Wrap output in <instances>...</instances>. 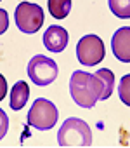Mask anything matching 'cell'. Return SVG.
<instances>
[{
	"label": "cell",
	"instance_id": "cell-8",
	"mask_svg": "<svg viewBox=\"0 0 130 148\" xmlns=\"http://www.w3.org/2000/svg\"><path fill=\"white\" fill-rule=\"evenodd\" d=\"M111 51L121 63H130V26L114 32L111 38Z\"/></svg>",
	"mask_w": 130,
	"mask_h": 148
},
{
	"label": "cell",
	"instance_id": "cell-14",
	"mask_svg": "<svg viewBox=\"0 0 130 148\" xmlns=\"http://www.w3.org/2000/svg\"><path fill=\"white\" fill-rule=\"evenodd\" d=\"M7 131H9V117L2 108H0V139H4Z\"/></svg>",
	"mask_w": 130,
	"mask_h": 148
},
{
	"label": "cell",
	"instance_id": "cell-7",
	"mask_svg": "<svg viewBox=\"0 0 130 148\" xmlns=\"http://www.w3.org/2000/svg\"><path fill=\"white\" fill-rule=\"evenodd\" d=\"M68 32L59 25H50L43 33V45L50 52H62L68 45Z\"/></svg>",
	"mask_w": 130,
	"mask_h": 148
},
{
	"label": "cell",
	"instance_id": "cell-2",
	"mask_svg": "<svg viewBox=\"0 0 130 148\" xmlns=\"http://www.w3.org/2000/svg\"><path fill=\"white\" fill-rule=\"evenodd\" d=\"M57 143L62 148H83L92 145V131L82 119L70 117L57 132Z\"/></svg>",
	"mask_w": 130,
	"mask_h": 148
},
{
	"label": "cell",
	"instance_id": "cell-15",
	"mask_svg": "<svg viewBox=\"0 0 130 148\" xmlns=\"http://www.w3.org/2000/svg\"><path fill=\"white\" fill-rule=\"evenodd\" d=\"M9 28V14L5 12V9H0V35L5 33Z\"/></svg>",
	"mask_w": 130,
	"mask_h": 148
},
{
	"label": "cell",
	"instance_id": "cell-5",
	"mask_svg": "<svg viewBox=\"0 0 130 148\" xmlns=\"http://www.w3.org/2000/svg\"><path fill=\"white\" fill-rule=\"evenodd\" d=\"M14 19L23 33H37L43 25V9L31 2H21L16 7Z\"/></svg>",
	"mask_w": 130,
	"mask_h": 148
},
{
	"label": "cell",
	"instance_id": "cell-13",
	"mask_svg": "<svg viewBox=\"0 0 130 148\" xmlns=\"http://www.w3.org/2000/svg\"><path fill=\"white\" fill-rule=\"evenodd\" d=\"M118 94L121 103H125L127 106H130V73L121 77L120 84H118Z\"/></svg>",
	"mask_w": 130,
	"mask_h": 148
},
{
	"label": "cell",
	"instance_id": "cell-9",
	"mask_svg": "<svg viewBox=\"0 0 130 148\" xmlns=\"http://www.w3.org/2000/svg\"><path fill=\"white\" fill-rule=\"evenodd\" d=\"M28 98H30V87H28V84L24 80L16 82L12 86V89H11V101H9L11 110H14V112L23 110L24 105H26V101H28Z\"/></svg>",
	"mask_w": 130,
	"mask_h": 148
},
{
	"label": "cell",
	"instance_id": "cell-4",
	"mask_svg": "<svg viewBox=\"0 0 130 148\" xmlns=\"http://www.w3.org/2000/svg\"><path fill=\"white\" fill-rule=\"evenodd\" d=\"M57 63L47 56H33L28 63V77L37 86H49L57 79Z\"/></svg>",
	"mask_w": 130,
	"mask_h": 148
},
{
	"label": "cell",
	"instance_id": "cell-6",
	"mask_svg": "<svg viewBox=\"0 0 130 148\" xmlns=\"http://www.w3.org/2000/svg\"><path fill=\"white\" fill-rule=\"evenodd\" d=\"M106 47L97 35H85L77 44V58L83 66H94L104 59Z\"/></svg>",
	"mask_w": 130,
	"mask_h": 148
},
{
	"label": "cell",
	"instance_id": "cell-16",
	"mask_svg": "<svg viewBox=\"0 0 130 148\" xmlns=\"http://www.w3.org/2000/svg\"><path fill=\"white\" fill-rule=\"evenodd\" d=\"M5 94H7V80L2 73H0V101L5 98Z\"/></svg>",
	"mask_w": 130,
	"mask_h": 148
},
{
	"label": "cell",
	"instance_id": "cell-10",
	"mask_svg": "<svg viewBox=\"0 0 130 148\" xmlns=\"http://www.w3.org/2000/svg\"><path fill=\"white\" fill-rule=\"evenodd\" d=\"M94 75L102 84V96H101V99H108L113 94V87H114V75H113V71L108 70V68H101V70H97L94 73Z\"/></svg>",
	"mask_w": 130,
	"mask_h": 148
},
{
	"label": "cell",
	"instance_id": "cell-12",
	"mask_svg": "<svg viewBox=\"0 0 130 148\" xmlns=\"http://www.w3.org/2000/svg\"><path fill=\"white\" fill-rule=\"evenodd\" d=\"M108 5L116 18L121 19L130 18V0H108Z\"/></svg>",
	"mask_w": 130,
	"mask_h": 148
},
{
	"label": "cell",
	"instance_id": "cell-1",
	"mask_svg": "<svg viewBox=\"0 0 130 148\" xmlns=\"http://www.w3.org/2000/svg\"><path fill=\"white\" fill-rule=\"evenodd\" d=\"M70 94L78 106L90 110L102 96V84L95 75L78 70L70 79Z\"/></svg>",
	"mask_w": 130,
	"mask_h": 148
},
{
	"label": "cell",
	"instance_id": "cell-17",
	"mask_svg": "<svg viewBox=\"0 0 130 148\" xmlns=\"http://www.w3.org/2000/svg\"><path fill=\"white\" fill-rule=\"evenodd\" d=\"M0 2H2V0H0Z\"/></svg>",
	"mask_w": 130,
	"mask_h": 148
},
{
	"label": "cell",
	"instance_id": "cell-11",
	"mask_svg": "<svg viewBox=\"0 0 130 148\" xmlns=\"http://www.w3.org/2000/svg\"><path fill=\"white\" fill-rule=\"evenodd\" d=\"M47 4L52 18L56 19H64L71 12V0H47Z\"/></svg>",
	"mask_w": 130,
	"mask_h": 148
},
{
	"label": "cell",
	"instance_id": "cell-3",
	"mask_svg": "<svg viewBox=\"0 0 130 148\" xmlns=\"http://www.w3.org/2000/svg\"><path fill=\"white\" fill-rule=\"evenodd\" d=\"M57 117H59V112L56 105L45 98H38L33 101L28 112V125L38 131H49L56 125Z\"/></svg>",
	"mask_w": 130,
	"mask_h": 148
}]
</instances>
